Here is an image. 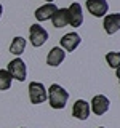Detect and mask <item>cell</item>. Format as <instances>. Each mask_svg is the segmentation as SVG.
Masks as SVG:
<instances>
[{
  "label": "cell",
  "mask_w": 120,
  "mask_h": 128,
  "mask_svg": "<svg viewBox=\"0 0 120 128\" xmlns=\"http://www.w3.org/2000/svg\"><path fill=\"white\" fill-rule=\"evenodd\" d=\"M106 61L109 64V67L117 69L120 66V51H109V53L106 54Z\"/></svg>",
  "instance_id": "2e32d148"
},
{
  "label": "cell",
  "mask_w": 120,
  "mask_h": 128,
  "mask_svg": "<svg viewBox=\"0 0 120 128\" xmlns=\"http://www.w3.org/2000/svg\"><path fill=\"white\" fill-rule=\"evenodd\" d=\"M2 13H3V6H2V3H0V18H2Z\"/></svg>",
  "instance_id": "ac0fdd59"
},
{
  "label": "cell",
  "mask_w": 120,
  "mask_h": 128,
  "mask_svg": "<svg viewBox=\"0 0 120 128\" xmlns=\"http://www.w3.org/2000/svg\"><path fill=\"white\" fill-rule=\"evenodd\" d=\"M64 58H66V51H64L61 46H53L50 51H48L46 64L51 66V67H58L59 64L64 61Z\"/></svg>",
  "instance_id": "8fae6325"
},
{
  "label": "cell",
  "mask_w": 120,
  "mask_h": 128,
  "mask_svg": "<svg viewBox=\"0 0 120 128\" xmlns=\"http://www.w3.org/2000/svg\"><path fill=\"white\" fill-rule=\"evenodd\" d=\"M21 128H24V126H21Z\"/></svg>",
  "instance_id": "44dd1931"
},
{
  "label": "cell",
  "mask_w": 120,
  "mask_h": 128,
  "mask_svg": "<svg viewBox=\"0 0 120 128\" xmlns=\"http://www.w3.org/2000/svg\"><path fill=\"white\" fill-rule=\"evenodd\" d=\"M8 72H10V75L13 78H16L18 82H24L26 80V75H27V69H26V62L22 61L21 58H16L13 61L8 62Z\"/></svg>",
  "instance_id": "3957f363"
},
{
  "label": "cell",
  "mask_w": 120,
  "mask_h": 128,
  "mask_svg": "<svg viewBox=\"0 0 120 128\" xmlns=\"http://www.w3.org/2000/svg\"><path fill=\"white\" fill-rule=\"evenodd\" d=\"M56 10H58V6L54 3L48 2L35 10V18H37V21H48V19H51V16L54 14Z\"/></svg>",
  "instance_id": "7c38bea8"
},
{
  "label": "cell",
  "mask_w": 120,
  "mask_h": 128,
  "mask_svg": "<svg viewBox=\"0 0 120 128\" xmlns=\"http://www.w3.org/2000/svg\"><path fill=\"white\" fill-rule=\"evenodd\" d=\"M51 22L54 27L61 29V27L69 24V16H67V8H58L54 11V14L51 16Z\"/></svg>",
  "instance_id": "4fadbf2b"
},
{
  "label": "cell",
  "mask_w": 120,
  "mask_h": 128,
  "mask_svg": "<svg viewBox=\"0 0 120 128\" xmlns=\"http://www.w3.org/2000/svg\"><path fill=\"white\" fill-rule=\"evenodd\" d=\"M115 75H117V78H118V83H120V66L115 69Z\"/></svg>",
  "instance_id": "e0dca14e"
},
{
  "label": "cell",
  "mask_w": 120,
  "mask_h": 128,
  "mask_svg": "<svg viewBox=\"0 0 120 128\" xmlns=\"http://www.w3.org/2000/svg\"><path fill=\"white\" fill-rule=\"evenodd\" d=\"M86 10L94 18H102L109 10V3L107 0H86Z\"/></svg>",
  "instance_id": "5b68a950"
},
{
  "label": "cell",
  "mask_w": 120,
  "mask_h": 128,
  "mask_svg": "<svg viewBox=\"0 0 120 128\" xmlns=\"http://www.w3.org/2000/svg\"><path fill=\"white\" fill-rule=\"evenodd\" d=\"M90 104L86 101H83V99H77V101L74 102V107H72V115H74L75 118L78 120H86L90 117Z\"/></svg>",
  "instance_id": "30bf717a"
},
{
  "label": "cell",
  "mask_w": 120,
  "mask_h": 128,
  "mask_svg": "<svg viewBox=\"0 0 120 128\" xmlns=\"http://www.w3.org/2000/svg\"><path fill=\"white\" fill-rule=\"evenodd\" d=\"M80 42H82V38H80V35L77 32H69V34L62 35L59 43H61V48L64 51H74L80 45Z\"/></svg>",
  "instance_id": "9c48e42d"
},
{
  "label": "cell",
  "mask_w": 120,
  "mask_h": 128,
  "mask_svg": "<svg viewBox=\"0 0 120 128\" xmlns=\"http://www.w3.org/2000/svg\"><path fill=\"white\" fill-rule=\"evenodd\" d=\"M46 2H53V0H46Z\"/></svg>",
  "instance_id": "d6986e66"
},
{
  "label": "cell",
  "mask_w": 120,
  "mask_h": 128,
  "mask_svg": "<svg viewBox=\"0 0 120 128\" xmlns=\"http://www.w3.org/2000/svg\"><path fill=\"white\" fill-rule=\"evenodd\" d=\"M67 99H69V93L61 85L53 83L48 88V101H50V106L53 109H62V107H66Z\"/></svg>",
  "instance_id": "6da1fadb"
},
{
  "label": "cell",
  "mask_w": 120,
  "mask_h": 128,
  "mask_svg": "<svg viewBox=\"0 0 120 128\" xmlns=\"http://www.w3.org/2000/svg\"><path fill=\"white\" fill-rule=\"evenodd\" d=\"M99 128H102V126H99Z\"/></svg>",
  "instance_id": "ffe728a7"
},
{
  "label": "cell",
  "mask_w": 120,
  "mask_h": 128,
  "mask_svg": "<svg viewBox=\"0 0 120 128\" xmlns=\"http://www.w3.org/2000/svg\"><path fill=\"white\" fill-rule=\"evenodd\" d=\"M24 50H26V38L24 37H14L11 45H10V53L14 54V56H19V54L24 53Z\"/></svg>",
  "instance_id": "5bb4252c"
},
{
  "label": "cell",
  "mask_w": 120,
  "mask_h": 128,
  "mask_svg": "<svg viewBox=\"0 0 120 128\" xmlns=\"http://www.w3.org/2000/svg\"><path fill=\"white\" fill-rule=\"evenodd\" d=\"M29 40L32 46H42L48 40V32L40 24H32L29 27Z\"/></svg>",
  "instance_id": "277c9868"
},
{
  "label": "cell",
  "mask_w": 120,
  "mask_h": 128,
  "mask_svg": "<svg viewBox=\"0 0 120 128\" xmlns=\"http://www.w3.org/2000/svg\"><path fill=\"white\" fill-rule=\"evenodd\" d=\"M109 106H110V101L106 98L104 94H96L93 99H91V106L90 109L93 110L94 115H104L107 110H109Z\"/></svg>",
  "instance_id": "8992f818"
},
{
  "label": "cell",
  "mask_w": 120,
  "mask_h": 128,
  "mask_svg": "<svg viewBox=\"0 0 120 128\" xmlns=\"http://www.w3.org/2000/svg\"><path fill=\"white\" fill-rule=\"evenodd\" d=\"M104 30L106 34L114 35L117 30H120V13H112V14H106L104 16Z\"/></svg>",
  "instance_id": "ba28073f"
},
{
  "label": "cell",
  "mask_w": 120,
  "mask_h": 128,
  "mask_svg": "<svg viewBox=\"0 0 120 128\" xmlns=\"http://www.w3.org/2000/svg\"><path fill=\"white\" fill-rule=\"evenodd\" d=\"M67 16H69V24L72 27H80L83 22V11L80 3L74 2L70 3V6L67 8Z\"/></svg>",
  "instance_id": "52a82bcc"
},
{
  "label": "cell",
  "mask_w": 120,
  "mask_h": 128,
  "mask_svg": "<svg viewBox=\"0 0 120 128\" xmlns=\"http://www.w3.org/2000/svg\"><path fill=\"white\" fill-rule=\"evenodd\" d=\"M11 82H13V77L10 75V72L6 69H0V91L10 90Z\"/></svg>",
  "instance_id": "9a60e30c"
},
{
  "label": "cell",
  "mask_w": 120,
  "mask_h": 128,
  "mask_svg": "<svg viewBox=\"0 0 120 128\" xmlns=\"http://www.w3.org/2000/svg\"><path fill=\"white\" fill-rule=\"evenodd\" d=\"M29 99L32 104H42L48 99V91L40 82H30L29 83Z\"/></svg>",
  "instance_id": "7a4b0ae2"
}]
</instances>
